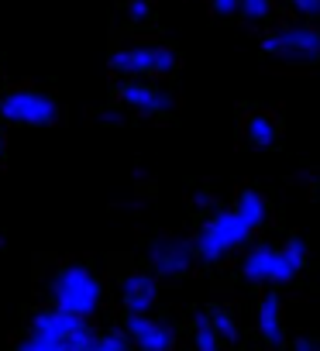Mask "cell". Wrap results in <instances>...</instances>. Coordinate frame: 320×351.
<instances>
[{"label":"cell","instance_id":"6da1fadb","mask_svg":"<svg viewBox=\"0 0 320 351\" xmlns=\"http://www.w3.org/2000/svg\"><path fill=\"white\" fill-rule=\"evenodd\" d=\"M49 300H52L56 310H62L69 317L93 320L100 303H103V282H100V276L90 265L66 262L49 279Z\"/></svg>","mask_w":320,"mask_h":351},{"label":"cell","instance_id":"7a4b0ae2","mask_svg":"<svg viewBox=\"0 0 320 351\" xmlns=\"http://www.w3.org/2000/svg\"><path fill=\"white\" fill-rule=\"evenodd\" d=\"M258 52L282 66H317L320 62V25L286 21L258 38Z\"/></svg>","mask_w":320,"mask_h":351},{"label":"cell","instance_id":"3957f363","mask_svg":"<svg viewBox=\"0 0 320 351\" xmlns=\"http://www.w3.org/2000/svg\"><path fill=\"white\" fill-rule=\"evenodd\" d=\"M176 66H180V56L162 42H134V45L110 52L107 59V69L121 83L124 80H158V76L176 73Z\"/></svg>","mask_w":320,"mask_h":351},{"label":"cell","instance_id":"277c9868","mask_svg":"<svg viewBox=\"0 0 320 351\" xmlns=\"http://www.w3.org/2000/svg\"><path fill=\"white\" fill-rule=\"evenodd\" d=\"M255 231L234 214V207L231 210H214L204 224H200V231H197V255H200V262L204 265H221L231 252H238V248H245L248 245V238H251Z\"/></svg>","mask_w":320,"mask_h":351},{"label":"cell","instance_id":"5b68a950","mask_svg":"<svg viewBox=\"0 0 320 351\" xmlns=\"http://www.w3.org/2000/svg\"><path fill=\"white\" fill-rule=\"evenodd\" d=\"M0 121L21 128H49L59 121V100L38 86H11L0 93Z\"/></svg>","mask_w":320,"mask_h":351},{"label":"cell","instance_id":"8992f818","mask_svg":"<svg viewBox=\"0 0 320 351\" xmlns=\"http://www.w3.org/2000/svg\"><path fill=\"white\" fill-rule=\"evenodd\" d=\"M145 262H148V272L155 279H183L200 262L197 241L193 238H183V234H158V238L148 241Z\"/></svg>","mask_w":320,"mask_h":351},{"label":"cell","instance_id":"52a82bcc","mask_svg":"<svg viewBox=\"0 0 320 351\" xmlns=\"http://www.w3.org/2000/svg\"><path fill=\"white\" fill-rule=\"evenodd\" d=\"M241 276L251 286H286V282H293L299 276V269L282 255V248H275L269 241H258V245H251L245 252Z\"/></svg>","mask_w":320,"mask_h":351},{"label":"cell","instance_id":"ba28073f","mask_svg":"<svg viewBox=\"0 0 320 351\" xmlns=\"http://www.w3.org/2000/svg\"><path fill=\"white\" fill-rule=\"evenodd\" d=\"M117 104L145 117H162L176 110V93L155 80H124L117 83Z\"/></svg>","mask_w":320,"mask_h":351},{"label":"cell","instance_id":"9c48e42d","mask_svg":"<svg viewBox=\"0 0 320 351\" xmlns=\"http://www.w3.org/2000/svg\"><path fill=\"white\" fill-rule=\"evenodd\" d=\"M117 300L127 317H151V310L158 303V279L148 269L127 272L117 286Z\"/></svg>","mask_w":320,"mask_h":351},{"label":"cell","instance_id":"30bf717a","mask_svg":"<svg viewBox=\"0 0 320 351\" xmlns=\"http://www.w3.org/2000/svg\"><path fill=\"white\" fill-rule=\"evenodd\" d=\"M124 334L134 351H176V327L158 317H124Z\"/></svg>","mask_w":320,"mask_h":351},{"label":"cell","instance_id":"8fae6325","mask_svg":"<svg viewBox=\"0 0 320 351\" xmlns=\"http://www.w3.org/2000/svg\"><path fill=\"white\" fill-rule=\"evenodd\" d=\"M255 327H258V337H262L269 348H282V344H286V313H282L279 293H265V296L258 300Z\"/></svg>","mask_w":320,"mask_h":351},{"label":"cell","instance_id":"7c38bea8","mask_svg":"<svg viewBox=\"0 0 320 351\" xmlns=\"http://www.w3.org/2000/svg\"><path fill=\"white\" fill-rule=\"evenodd\" d=\"M245 141H248L251 148H258V152L272 148V145L279 141V121H275L269 110H251V114L245 117Z\"/></svg>","mask_w":320,"mask_h":351},{"label":"cell","instance_id":"4fadbf2b","mask_svg":"<svg viewBox=\"0 0 320 351\" xmlns=\"http://www.w3.org/2000/svg\"><path fill=\"white\" fill-rule=\"evenodd\" d=\"M234 214H238L251 231H258V228L269 221V200H265L258 190L245 186V190L238 193V200H234Z\"/></svg>","mask_w":320,"mask_h":351},{"label":"cell","instance_id":"5bb4252c","mask_svg":"<svg viewBox=\"0 0 320 351\" xmlns=\"http://www.w3.org/2000/svg\"><path fill=\"white\" fill-rule=\"evenodd\" d=\"M193 348L197 351H221V337H217L207 310H197L193 313Z\"/></svg>","mask_w":320,"mask_h":351},{"label":"cell","instance_id":"9a60e30c","mask_svg":"<svg viewBox=\"0 0 320 351\" xmlns=\"http://www.w3.org/2000/svg\"><path fill=\"white\" fill-rule=\"evenodd\" d=\"M207 313H210V324H214V330H217L221 344H238L241 330H238V320H234L231 306H221V303H217V306H210Z\"/></svg>","mask_w":320,"mask_h":351},{"label":"cell","instance_id":"2e32d148","mask_svg":"<svg viewBox=\"0 0 320 351\" xmlns=\"http://www.w3.org/2000/svg\"><path fill=\"white\" fill-rule=\"evenodd\" d=\"M86 351H134V344H131V337L124 334V327H110V330L97 334Z\"/></svg>","mask_w":320,"mask_h":351},{"label":"cell","instance_id":"e0dca14e","mask_svg":"<svg viewBox=\"0 0 320 351\" xmlns=\"http://www.w3.org/2000/svg\"><path fill=\"white\" fill-rule=\"evenodd\" d=\"M245 25H265L272 18V0H241V14Z\"/></svg>","mask_w":320,"mask_h":351},{"label":"cell","instance_id":"ac0fdd59","mask_svg":"<svg viewBox=\"0 0 320 351\" xmlns=\"http://www.w3.org/2000/svg\"><path fill=\"white\" fill-rule=\"evenodd\" d=\"M14 351H69L66 344H59V341H52V337H45V334H25L21 341H18V348Z\"/></svg>","mask_w":320,"mask_h":351},{"label":"cell","instance_id":"d6986e66","mask_svg":"<svg viewBox=\"0 0 320 351\" xmlns=\"http://www.w3.org/2000/svg\"><path fill=\"white\" fill-rule=\"evenodd\" d=\"M282 255L303 272V265H306V258H310V245L299 238V234H293V238H286V245H282Z\"/></svg>","mask_w":320,"mask_h":351},{"label":"cell","instance_id":"ffe728a7","mask_svg":"<svg viewBox=\"0 0 320 351\" xmlns=\"http://www.w3.org/2000/svg\"><path fill=\"white\" fill-rule=\"evenodd\" d=\"M286 11L303 18L306 25H317L320 21V0H286Z\"/></svg>","mask_w":320,"mask_h":351},{"label":"cell","instance_id":"44dd1931","mask_svg":"<svg viewBox=\"0 0 320 351\" xmlns=\"http://www.w3.org/2000/svg\"><path fill=\"white\" fill-rule=\"evenodd\" d=\"M151 14H155L151 0H127V4H124V18H127L131 25H148Z\"/></svg>","mask_w":320,"mask_h":351},{"label":"cell","instance_id":"7402d4cb","mask_svg":"<svg viewBox=\"0 0 320 351\" xmlns=\"http://www.w3.org/2000/svg\"><path fill=\"white\" fill-rule=\"evenodd\" d=\"M207 8L214 11V18H238L241 14V0H207Z\"/></svg>","mask_w":320,"mask_h":351},{"label":"cell","instance_id":"603a6c76","mask_svg":"<svg viewBox=\"0 0 320 351\" xmlns=\"http://www.w3.org/2000/svg\"><path fill=\"white\" fill-rule=\"evenodd\" d=\"M193 207H200V210H221V207H217V197H214L210 190H197V193H193Z\"/></svg>","mask_w":320,"mask_h":351},{"label":"cell","instance_id":"cb8c5ba5","mask_svg":"<svg viewBox=\"0 0 320 351\" xmlns=\"http://www.w3.org/2000/svg\"><path fill=\"white\" fill-rule=\"evenodd\" d=\"M293 351H320V341L310 334H296L293 337Z\"/></svg>","mask_w":320,"mask_h":351},{"label":"cell","instance_id":"d4e9b609","mask_svg":"<svg viewBox=\"0 0 320 351\" xmlns=\"http://www.w3.org/2000/svg\"><path fill=\"white\" fill-rule=\"evenodd\" d=\"M97 117H100L103 124H124V110H121V107H117V110H100Z\"/></svg>","mask_w":320,"mask_h":351},{"label":"cell","instance_id":"484cf974","mask_svg":"<svg viewBox=\"0 0 320 351\" xmlns=\"http://www.w3.org/2000/svg\"><path fill=\"white\" fill-rule=\"evenodd\" d=\"M4 148H8V145H4V134H0V158H4Z\"/></svg>","mask_w":320,"mask_h":351}]
</instances>
